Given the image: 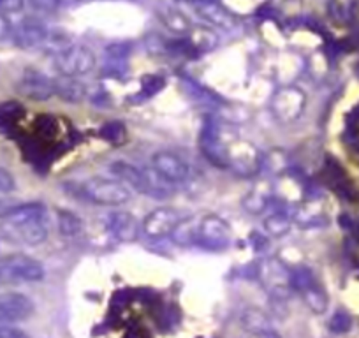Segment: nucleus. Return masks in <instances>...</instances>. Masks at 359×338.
I'll use <instances>...</instances> for the list:
<instances>
[{
	"label": "nucleus",
	"instance_id": "1",
	"mask_svg": "<svg viewBox=\"0 0 359 338\" xmlns=\"http://www.w3.org/2000/svg\"><path fill=\"white\" fill-rule=\"evenodd\" d=\"M8 236L27 245H39L48 238L46 208L41 203H18L4 219Z\"/></svg>",
	"mask_w": 359,
	"mask_h": 338
},
{
	"label": "nucleus",
	"instance_id": "2",
	"mask_svg": "<svg viewBox=\"0 0 359 338\" xmlns=\"http://www.w3.org/2000/svg\"><path fill=\"white\" fill-rule=\"evenodd\" d=\"M109 171L115 175L116 180H120L127 187L137 191L140 194L150 196V198L155 199H165L175 194V185H171L164 178L158 177L155 171L154 173H148L144 169H140L123 161L113 162L109 165Z\"/></svg>",
	"mask_w": 359,
	"mask_h": 338
},
{
	"label": "nucleus",
	"instance_id": "3",
	"mask_svg": "<svg viewBox=\"0 0 359 338\" xmlns=\"http://www.w3.org/2000/svg\"><path fill=\"white\" fill-rule=\"evenodd\" d=\"M71 187H74L79 198L99 206L123 205L130 199L129 187L116 178L90 177L78 184H72Z\"/></svg>",
	"mask_w": 359,
	"mask_h": 338
},
{
	"label": "nucleus",
	"instance_id": "4",
	"mask_svg": "<svg viewBox=\"0 0 359 338\" xmlns=\"http://www.w3.org/2000/svg\"><path fill=\"white\" fill-rule=\"evenodd\" d=\"M255 277L275 302H285L291 296V268L282 259L268 257L259 261L255 266Z\"/></svg>",
	"mask_w": 359,
	"mask_h": 338
},
{
	"label": "nucleus",
	"instance_id": "5",
	"mask_svg": "<svg viewBox=\"0 0 359 338\" xmlns=\"http://www.w3.org/2000/svg\"><path fill=\"white\" fill-rule=\"evenodd\" d=\"M233 240V229L229 224L219 215H205L196 220L194 245L205 250H226Z\"/></svg>",
	"mask_w": 359,
	"mask_h": 338
},
{
	"label": "nucleus",
	"instance_id": "6",
	"mask_svg": "<svg viewBox=\"0 0 359 338\" xmlns=\"http://www.w3.org/2000/svg\"><path fill=\"white\" fill-rule=\"evenodd\" d=\"M44 278V266L27 254H9L0 259V284L39 282Z\"/></svg>",
	"mask_w": 359,
	"mask_h": 338
},
{
	"label": "nucleus",
	"instance_id": "7",
	"mask_svg": "<svg viewBox=\"0 0 359 338\" xmlns=\"http://www.w3.org/2000/svg\"><path fill=\"white\" fill-rule=\"evenodd\" d=\"M306 108V95L302 88L294 85L280 87L271 97V111L282 123L296 122Z\"/></svg>",
	"mask_w": 359,
	"mask_h": 338
},
{
	"label": "nucleus",
	"instance_id": "8",
	"mask_svg": "<svg viewBox=\"0 0 359 338\" xmlns=\"http://www.w3.org/2000/svg\"><path fill=\"white\" fill-rule=\"evenodd\" d=\"M53 62L60 76L79 78V76L88 74L95 67V55L86 46L71 44L64 51L53 55Z\"/></svg>",
	"mask_w": 359,
	"mask_h": 338
},
{
	"label": "nucleus",
	"instance_id": "9",
	"mask_svg": "<svg viewBox=\"0 0 359 338\" xmlns=\"http://www.w3.org/2000/svg\"><path fill=\"white\" fill-rule=\"evenodd\" d=\"M182 220L184 219H182L178 210L171 208V206H158L144 217L141 227L148 238L161 240V238L171 236Z\"/></svg>",
	"mask_w": 359,
	"mask_h": 338
},
{
	"label": "nucleus",
	"instance_id": "10",
	"mask_svg": "<svg viewBox=\"0 0 359 338\" xmlns=\"http://www.w3.org/2000/svg\"><path fill=\"white\" fill-rule=\"evenodd\" d=\"M151 165H154V171L161 178H164L165 182H169L171 185L184 184L189 180V165L184 158L176 155L175 151L169 150H161L157 154H154L151 157Z\"/></svg>",
	"mask_w": 359,
	"mask_h": 338
},
{
	"label": "nucleus",
	"instance_id": "11",
	"mask_svg": "<svg viewBox=\"0 0 359 338\" xmlns=\"http://www.w3.org/2000/svg\"><path fill=\"white\" fill-rule=\"evenodd\" d=\"M13 41L22 50H36V48H44L50 30L41 20L25 18L13 29Z\"/></svg>",
	"mask_w": 359,
	"mask_h": 338
},
{
	"label": "nucleus",
	"instance_id": "12",
	"mask_svg": "<svg viewBox=\"0 0 359 338\" xmlns=\"http://www.w3.org/2000/svg\"><path fill=\"white\" fill-rule=\"evenodd\" d=\"M34 313V302L22 292L0 295V324H13L27 320Z\"/></svg>",
	"mask_w": 359,
	"mask_h": 338
},
{
	"label": "nucleus",
	"instance_id": "13",
	"mask_svg": "<svg viewBox=\"0 0 359 338\" xmlns=\"http://www.w3.org/2000/svg\"><path fill=\"white\" fill-rule=\"evenodd\" d=\"M20 94L32 101H48L51 95H55L53 79L48 78L44 72L37 69H25L18 81Z\"/></svg>",
	"mask_w": 359,
	"mask_h": 338
},
{
	"label": "nucleus",
	"instance_id": "14",
	"mask_svg": "<svg viewBox=\"0 0 359 338\" xmlns=\"http://www.w3.org/2000/svg\"><path fill=\"white\" fill-rule=\"evenodd\" d=\"M109 234L122 243H133L143 233L140 220L130 212H113L106 220Z\"/></svg>",
	"mask_w": 359,
	"mask_h": 338
},
{
	"label": "nucleus",
	"instance_id": "15",
	"mask_svg": "<svg viewBox=\"0 0 359 338\" xmlns=\"http://www.w3.org/2000/svg\"><path fill=\"white\" fill-rule=\"evenodd\" d=\"M275 198V185L268 180V178H262L254 184V187L250 189L247 196L243 198V208L245 212H248L250 215H261L266 210H269V205Z\"/></svg>",
	"mask_w": 359,
	"mask_h": 338
},
{
	"label": "nucleus",
	"instance_id": "16",
	"mask_svg": "<svg viewBox=\"0 0 359 338\" xmlns=\"http://www.w3.org/2000/svg\"><path fill=\"white\" fill-rule=\"evenodd\" d=\"M196 13L201 16L205 22L212 25L220 27L224 30H233L238 25V18L233 11L222 6L220 2H210V4L196 6Z\"/></svg>",
	"mask_w": 359,
	"mask_h": 338
},
{
	"label": "nucleus",
	"instance_id": "17",
	"mask_svg": "<svg viewBox=\"0 0 359 338\" xmlns=\"http://www.w3.org/2000/svg\"><path fill=\"white\" fill-rule=\"evenodd\" d=\"M273 206V210H271V213H269L268 217L264 219V222H262V226H264V231L269 234V236H285V234L291 231L292 227V222H294V219H292V212H289V210H284V208H278V206L271 205ZM269 206V208H271Z\"/></svg>",
	"mask_w": 359,
	"mask_h": 338
},
{
	"label": "nucleus",
	"instance_id": "18",
	"mask_svg": "<svg viewBox=\"0 0 359 338\" xmlns=\"http://www.w3.org/2000/svg\"><path fill=\"white\" fill-rule=\"evenodd\" d=\"M55 95L67 102H81L86 95V87L79 81L78 78H67V76H60V78L53 79Z\"/></svg>",
	"mask_w": 359,
	"mask_h": 338
},
{
	"label": "nucleus",
	"instance_id": "19",
	"mask_svg": "<svg viewBox=\"0 0 359 338\" xmlns=\"http://www.w3.org/2000/svg\"><path fill=\"white\" fill-rule=\"evenodd\" d=\"M157 15H158V18H161V22L164 23V25L168 27L171 32L180 34V36H187V34L191 32V29H192L191 20H189L184 13L178 11V9L162 8V9H158Z\"/></svg>",
	"mask_w": 359,
	"mask_h": 338
},
{
	"label": "nucleus",
	"instance_id": "20",
	"mask_svg": "<svg viewBox=\"0 0 359 338\" xmlns=\"http://www.w3.org/2000/svg\"><path fill=\"white\" fill-rule=\"evenodd\" d=\"M185 37H187L189 43L192 44L196 55L212 51L213 48L219 44V36H217L213 30L206 29V27H192L191 32H189Z\"/></svg>",
	"mask_w": 359,
	"mask_h": 338
},
{
	"label": "nucleus",
	"instance_id": "21",
	"mask_svg": "<svg viewBox=\"0 0 359 338\" xmlns=\"http://www.w3.org/2000/svg\"><path fill=\"white\" fill-rule=\"evenodd\" d=\"M299 295L303 296V302L313 313H324L327 310V295L317 280L312 282L306 289H303Z\"/></svg>",
	"mask_w": 359,
	"mask_h": 338
},
{
	"label": "nucleus",
	"instance_id": "22",
	"mask_svg": "<svg viewBox=\"0 0 359 338\" xmlns=\"http://www.w3.org/2000/svg\"><path fill=\"white\" fill-rule=\"evenodd\" d=\"M57 222L62 236L74 238L83 231L81 219L76 213H72L71 210H57Z\"/></svg>",
	"mask_w": 359,
	"mask_h": 338
},
{
	"label": "nucleus",
	"instance_id": "23",
	"mask_svg": "<svg viewBox=\"0 0 359 338\" xmlns=\"http://www.w3.org/2000/svg\"><path fill=\"white\" fill-rule=\"evenodd\" d=\"M241 323H243V326L247 327L250 333H261V331H273L269 317L259 309L245 310L243 317H241Z\"/></svg>",
	"mask_w": 359,
	"mask_h": 338
},
{
	"label": "nucleus",
	"instance_id": "24",
	"mask_svg": "<svg viewBox=\"0 0 359 338\" xmlns=\"http://www.w3.org/2000/svg\"><path fill=\"white\" fill-rule=\"evenodd\" d=\"M23 116H25V108L20 102H0V129H11Z\"/></svg>",
	"mask_w": 359,
	"mask_h": 338
},
{
	"label": "nucleus",
	"instance_id": "25",
	"mask_svg": "<svg viewBox=\"0 0 359 338\" xmlns=\"http://www.w3.org/2000/svg\"><path fill=\"white\" fill-rule=\"evenodd\" d=\"M289 168L287 155L282 150H271L268 154H262V169L268 171L269 175H277L282 177L285 173V169Z\"/></svg>",
	"mask_w": 359,
	"mask_h": 338
},
{
	"label": "nucleus",
	"instance_id": "26",
	"mask_svg": "<svg viewBox=\"0 0 359 338\" xmlns=\"http://www.w3.org/2000/svg\"><path fill=\"white\" fill-rule=\"evenodd\" d=\"M194 236H196V219L189 217L178 224L175 233L171 234L172 241L182 247H194Z\"/></svg>",
	"mask_w": 359,
	"mask_h": 338
},
{
	"label": "nucleus",
	"instance_id": "27",
	"mask_svg": "<svg viewBox=\"0 0 359 338\" xmlns=\"http://www.w3.org/2000/svg\"><path fill=\"white\" fill-rule=\"evenodd\" d=\"M36 133L41 141H53L58 134L57 119L50 115H41L36 120Z\"/></svg>",
	"mask_w": 359,
	"mask_h": 338
},
{
	"label": "nucleus",
	"instance_id": "28",
	"mask_svg": "<svg viewBox=\"0 0 359 338\" xmlns=\"http://www.w3.org/2000/svg\"><path fill=\"white\" fill-rule=\"evenodd\" d=\"M127 127L126 123L120 122V120H111V122H106L104 126L99 130V136L102 137L108 143H120V141L126 140Z\"/></svg>",
	"mask_w": 359,
	"mask_h": 338
},
{
	"label": "nucleus",
	"instance_id": "29",
	"mask_svg": "<svg viewBox=\"0 0 359 338\" xmlns=\"http://www.w3.org/2000/svg\"><path fill=\"white\" fill-rule=\"evenodd\" d=\"M165 87V79L158 74H147L141 78V95L151 97Z\"/></svg>",
	"mask_w": 359,
	"mask_h": 338
},
{
	"label": "nucleus",
	"instance_id": "30",
	"mask_svg": "<svg viewBox=\"0 0 359 338\" xmlns=\"http://www.w3.org/2000/svg\"><path fill=\"white\" fill-rule=\"evenodd\" d=\"M351 324H352L351 316L345 312H341V310L340 312L334 313L330 320V327L333 333H347V331L351 330Z\"/></svg>",
	"mask_w": 359,
	"mask_h": 338
},
{
	"label": "nucleus",
	"instance_id": "31",
	"mask_svg": "<svg viewBox=\"0 0 359 338\" xmlns=\"http://www.w3.org/2000/svg\"><path fill=\"white\" fill-rule=\"evenodd\" d=\"M16 189V182L13 175L6 169H0V194H9Z\"/></svg>",
	"mask_w": 359,
	"mask_h": 338
},
{
	"label": "nucleus",
	"instance_id": "32",
	"mask_svg": "<svg viewBox=\"0 0 359 338\" xmlns=\"http://www.w3.org/2000/svg\"><path fill=\"white\" fill-rule=\"evenodd\" d=\"M29 2L30 8L39 13H53L58 8L57 0H25Z\"/></svg>",
	"mask_w": 359,
	"mask_h": 338
},
{
	"label": "nucleus",
	"instance_id": "33",
	"mask_svg": "<svg viewBox=\"0 0 359 338\" xmlns=\"http://www.w3.org/2000/svg\"><path fill=\"white\" fill-rule=\"evenodd\" d=\"M25 6V0H0V15H11L18 13Z\"/></svg>",
	"mask_w": 359,
	"mask_h": 338
},
{
	"label": "nucleus",
	"instance_id": "34",
	"mask_svg": "<svg viewBox=\"0 0 359 338\" xmlns=\"http://www.w3.org/2000/svg\"><path fill=\"white\" fill-rule=\"evenodd\" d=\"M0 338H29V334L11 324H0Z\"/></svg>",
	"mask_w": 359,
	"mask_h": 338
},
{
	"label": "nucleus",
	"instance_id": "35",
	"mask_svg": "<svg viewBox=\"0 0 359 338\" xmlns=\"http://www.w3.org/2000/svg\"><path fill=\"white\" fill-rule=\"evenodd\" d=\"M16 205H18V203L11 201V199L0 198V219H6V217L13 212V208H15Z\"/></svg>",
	"mask_w": 359,
	"mask_h": 338
},
{
	"label": "nucleus",
	"instance_id": "36",
	"mask_svg": "<svg viewBox=\"0 0 359 338\" xmlns=\"http://www.w3.org/2000/svg\"><path fill=\"white\" fill-rule=\"evenodd\" d=\"M13 32V27L11 23L8 22L4 15H0V39H6L8 36H11Z\"/></svg>",
	"mask_w": 359,
	"mask_h": 338
},
{
	"label": "nucleus",
	"instance_id": "37",
	"mask_svg": "<svg viewBox=\"0 0 359 338\" xmlns=\"http://www.w3.org/2000/svg\"><path fill=\"white\" fill-rule=\"evenodd\" d=\"M248 338H280V334L275 331H261V333H250Z\"/></svg>",
	"mask_w": 359,
	"mask_h": 338
},
{
	"label": "nucleus",
	"instance_id": "38",
	"mask_svg": "<svg viewBox=\"0 0 359 338\" xmlns=\"http://www.w3.org/2000/svg\"><path fill=\"white\" fill-rule=\"evenodd\" d=\"M182 2H187V4L196 6H203V4H210V2H219V0H182Z\"/></svg>",
	"mask_w": 359,
	"mask_h": 338
},
{
	"label": "nucleus",
	"instance_id": "39",
	"mask_svg": "<svg viewBox=\"0 0 359 338\" xmlns=\"http://www.w3.org/2000/svg\"><path fill=\"white\" fill-rule=\"evenodd\" d=\"M57 2H58V6H62V4L71 6V4H78V2H81V0H57Z\"/></svg>",
	"mask_w": 359,
	"mask_h": 338
},
{
	"label": "nucleus",
	"instance_id": "40",
	"mask_svg": "<svg viewBox=\"0 0 359 338\" xmlns=\"http://www.w3.org/2000/svg\"><path fill=\"white\" fill-rule=\"evenodd\" d=\"M0 285H2V284H0Z\"/></svg>",
	"mask_w": 359,
	"mask_h": 338
}]
</instances>
